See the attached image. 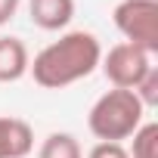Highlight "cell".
<instances>
[{"label":"cell","instance_id":"6da1fadb","mask_svg":"<svg viewBox=\"0 0 158 158\" xmlns=\"http://www.w3.org/2000/svg\"><path fill=\"white\" fill-rule=\"evenodd\" d=\"M102 59V47L90 31H68L56 44L44 47L34 62H28L34 81L47 90H62L81 77L93 74Z\"/></svg>","mask_w":158,"mask_h":158},{"label":"cell","instance_id":"7a4b0ae2","mask_svg":"<svg viewBox=\"0 0 158 158\" xmlns=\"http://www.w3.org/2000/svg\"><path fill=\"white\" fill-rule=\"evenodd\" d=\"M143 102L136 99L133 90H109L102 93L93 109H90V133L99 139V143H121V139H130L136 133V127L143 124Z\"/></svg>","mask_w":158,"mask_h":158},{"label":"cell","instance_id":"3957f363","mask_svg":"<svg viewBox=\"0 0 158 158\" xmlns=\"http://www.w3.org/2000/svg\"><path fill=\"white\" fill-rule=\"evenodd\" d=\"M115 28L124 34V44L139 47L143 53H158V0H121L115 6Z\"/></svg>","mask_w":158,"mask_h":158},{"label":"cell","instance_id":"277c9868","mask_svg":"<svg viewBox=\"0 0 158 158\" xmlns=\"http://www.w3.org/2000/svg\"><path fill=\"white\" fill-rule=\"evenodd\" d=\"M99 62H102V71L112 81V87H118V90H133L152 68V56L133 44H115Z\"/></svg>","mask_w":158,"mask_h":158},{"label":"cell","instance_id":"5b68a950","mask_svg":"<svg viewBox=\"0 0 158 158\" xmlns=\"http://www.w3.org/2000/svg\"><path fill=\"white\" fill-rule=\"evenodd\" d=\"M34 146V133L22 118H0V158H25Z\"/></svg>","mask_w":158,"mask_h":158},{"label":"cell","instance_id":"8992f818","mask_svg":"<svg viewBox=\"0 0 158 158\" xmlns=\"http://www.w3.org/2000/svg\"><path fill=\"white\" fill-rule=\"evenodd\" d=\"M31 22L44 31H59L74 16V0H31L28 3Z\"/></svg>","mask_w":158,"mask_h":158},{"label":"cell","instance_id":"52a82bcc","mask_svg":"<svg viewBox=\"0 0 158 158\" xmlns=\"http://www.w3.org/2000/svg\"><path fill=\"white\" fill-rule=\"evenodd\" d=\"M28 71V50L19 37H0V84L19 81Z\"/></svg>","mask_w":158,"mask_h":158},{"label":"cell","instance_id":"ba28073f","mask_svg":"<svg viewBox=\"0 0 158 158\" xmlns=\"http://www.w3.org/2000/svg\"><path fill=\"white\" fill-rule=\"evenodd\" d=\"M37 158H81V146L71 133H50L44 139Z\"/></svg>","mask_w":158,"mask_h":158},{"label":"cell","instance_id":"9c48e42d","mask_svg":"<svg viewBox=\"0 0 158 158\" xmlns=\"http://www.w3.org/2000/svg\"><path fill=\"white\" fill-rule=\"evenodd\" d=\"M130 158H158V124H139L133 133V149L127 152Z\"/></svg>","mask_w":158,"mask_h":158},{"label":"cell","instance_id":"30bf717a","mask_svg":"<svg viewBox=\"0 0 158 158\" xmlns=\"http://www.w3.org/2000/svg\"><path fill=\"white\" fill-rule=\"evenodd\" d=\"M133 93H136V99L143 102V109L158 106V68H155V65L146 71V77H143V81L133 87Z\"/></svg>","mask_w":158,"mask_h":158},{"label":"cell","instance_id":"8fae6325","mask_svg":"<svg viewBox=\"0 0 158 158\" xmlns=\"http://www.w3.org/2000/svg\"><path fill=\"white\" fill-rule=\"evenodd\" d=\"M87 158H130V155L121 143H96Z\"/></svg>","mask_w":158,"mask_h":158},{"label":"cell","instance_id":"7c38bea8","mask_svg":"<svg viewBox=\"0 0 158 158\" xmlns=\"http://www.w3.org/2000/svg\"><path fill=\"white\" fill-rule=\"evenodd\" d=\"M19 10V0H0V25H6Z\"/></svg>","mask_w":158,"mask_h":158}]
</instances>
